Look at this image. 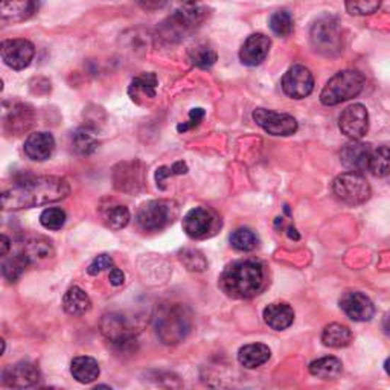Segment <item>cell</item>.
Masks as SVG:
<instances>
[{
	"label": "cell",
	"instance_id": "obj_33",
	"mask_svg": "<svg viewBox=\"0 0 390 390\" xmlns=\"http://www.w3.org/2000/svg\"><path fill=\"white\" fill-rule=\"evenodd\" d=\"M104 222L107 227L113 229V231H121L128 223H130V211L127 206L116 205L108 207L104 212Z\"/></svg>",
	"mask_w": 390,
	"mask_h": 390
},
{
	"label": "cell",
	"instance_id": "obj_22",
	"mask_svg": "<svg viewBox=\"0 0 390 390\" xmlns=\"http://www.w3.org/2000/svg\"><path fill=\"white\" fill-rule=\"evenodd\" d=\"M270 357H272V351H270V348L267 345L252 343L239 349L238 362L247 369H255L267 363Z\"/></svg>",
	"mask_w": 390,
	"mask_h": 390
},
{
	"label": "cell",
	"instance_id": "obj_1",
	"mask_svg": "<svg viewBox=\"0 0 390 390\" xmlns=\"http://www.w3.org/2000/svg\"><path fill=\"white\" fill-rule=\"evenodd\" d=\"M71 194V185L63 177L29 176L4 189L2 207L5 211H22L57 203Z\"/></svg>",
	"mask_w": 390,
	"mask_h": 390
},
{
	"label": "cell",
	"instance_id": "obj_43",
	"mask_svg": "<svg viewBox=\"0 0 390 390\" xmlns=\"http://www.w3.org/2000/svg\"><path fill=\"white\" fill-rule=\"evenodd\" d=\"M108 279H110V284L115 285V287H119L124 284V272L122 270H119L117 267H112L110 268V275H108Z\"/></svg>",
	"mask_w": 390,
	"mask_h": 390
},
{
	"label": "cell",
	"instance_id": "obj_8",
	"mask_svg": "<svg viewBox=\"0 0 390 390\" xmlns=\"http://www.w3.org/2000/svg\"><path fill=\"white\" fill-rule=\"evenodd\" d=\"M205 14V8L200 5L198 0H188L168 18V25L165 23L164 26L165 35L169 38L183 37L203 22Z\"/></svg>",
	"mask_w": 390,
	"mask_h": 390
},
{
	"label": "cell",
	"instance_id": "obj_6",
	"mask_svg": "<svg viewBox=\"0 0 390 390\" xmlns=\"http://www.w3.org/2000/svg\"><path fill=\"white\" fill-rule=\"evenodd\" d=\"M311 45L319 54L325 57H335L342 52V31L333 16L320 17L311 26Z\"/></svg>",
	"mask_w": 390,
	"mask_h": 390
},
{
	"label": "cell",
	"instance_id": "obj_5",
	"mask_svg": "<svg viewBox=\"0 0 390 390\" xmlns=\"http://www.w3.org/2000/svg\"><path fill=\"white\" fill-rule=\"evenodd\" d=\"M177 207L169 200H151L139 207L136 222L145 232H160L174 222Z\"/></svg>",
	"mask_w": 390,
	"mask_h": 390
},
{
	"label": "cell",
	"instance_id": "obj_21",
	"mask_svg": "<svg viewBox=\"0 0 390 390\" xmlns=\"http://www.w3.org/2000/svg\"><path fill=\"white\" fill-rule=\"evenodd\" d=\"M265 323L275 331H284L294 322V311L288 304H272L264 309Z\"/></svg>",
	"mask_w": 390,
	"mask_h": 390
},
{
	"label": "cell",
	"instance_id": "obj_24",
	"mask_svg": "<svg viewBox=\"0 0 390 390\" xmlns=\"http://www.w3.org/2000/svg\"><path fill=\"white\" fill-rule=\"evenodd\" d=\"M63 308L71 316H84L92 308V301L79 287L69 288L63 297Z\"/></svg>",
	"mask_w": 390,
	"mask_h": 390
},
{
	"label": "cell",
	"instance_id": "obj_10",
	"mask_svg": "<svg viewBox=\"0 0 390 390\" xmlns=\"http://www.w3.org/2000/svg\"><path fill=\"white\" fill-rule=\"evenodd\" d=\"M253 121L272 136H292L297 132V121L287 113H277L273 110L256 108Z\"/></svg>",
	"mask_w": 390,
	"mask_h": 390
},
{
	"label": "cell",
	"instance_id": "obj_9",
	"mask_svg": "<svg viewBox=\"0 0 390 390\" xmlns=\"http://www.w3.org/2000/svg\"><path fill=\"white\" fill-rule=\"evenodd\" d=\"M219 227H222V219L209 207H194L183 218V231L194 239L212 236Z\"/></svg>",
	"mask_w": 390,
	"mask_h": 390
},
{
	"label": "cell",
	"instance_id": "obj_38",
	"mask_svg": "<svg viewBox=\"0 0 390 390\" xmlns=\"http://www.w3.org/2000/svg\"><path fill=\"white\" fill-rule=\"evenodd\" d=\"M28 115H31L29 110H26L25 105H18L16 107L11 113H9L6 124L11 125V130L14 133H20L23 130H28V127L31 125V119H28Z\"/></svg>",
	"mask_w": 390,
	"mask_h": 390
},
{
	"label": "cell",
	"instance_id": "obj_46",
	"mask_svg": "<svg viewBox=\"0 0 390 390\" xmlns=\"http://www.w3.org/2000/svg\"><path fill=\"white\" fill-rule=\"evenodd\" d=\"M384 371L390 375V358L386 360V363H384Z\"/></svg>",
	"mask_w": 390,
	"mask_h": 390
},
{
	"label": "cell",
	"instance_id": "obj_44",
	"mask_svg": "<svg viewBox=\"0 0 390 390\" xmlns=\"http://www.w3.org/2000/svg\"><path fill=\"white\" fill-rule=\"evenodd\" d=\"M2 248H0V256H6V253L9 252V248H11V241H9V238L6 235H2Z\"/></svg>",
	"mask_w": 390,
	"mask_h": 390
},
{
	"label": "cell",
	"instance_id": "obj_12",
	"mask_svg": "<svg viewBox=\"0 0 390 390\" xmlns=\"http://www.w3.org/2000/svg\"><path fill=\"white\" fill-rule=\"evenodd\" d=\"M314 88V76L305 66L296 64L289 67L282 78L284 93L293 99H304L311 95Z\"/></svg>",
	"mask_w": 390,
	"mask_h": 390
},
{
	"label": "cell",
	"instance_id": "obj_34",
	"mask_svg": "<svg viewBox=\"0 0 390 390\" xmlns=\"http://www.w3.org/2000/svg\"><path fill=\"white\" fill-rule=\"evenodd\" d=\"M217 52L207 46H197L189 51V62L200 69H211L217 63Z\"/></svg>",
	"mask_w": 390,
	"mask_h": 390
},
{
	"label": "cell",
	"instance_id": "obj_7",
	"mask_svg": "<svg viewBox=\"0 0 390 390\" xmlns=\"http://www.w3.org/2000/svg\"><path fill=\"white\" fill-rule=\"evenodd\" d=\"M333 191L338 200L351 206L362 205L371 197V186L367 180L362 173L354 171L338 176L333 183Z\"/></svg>",
	"mask_w": 390,
	"mask_h": 390
},
{
	"label": "cell",
	"instance_id": "obj_23",
	"mask_svg": "<svg viewBox=\"0 0 390 390\" xmlns=\"http://www.w3.org/2000/svg\"><path fill=\"white\" fill-rule=\"evenodd\" d=\"M157 87V76L151 72L136 76L128 87V95L134 103L141 104V99H154Z\"/></svg>",
	"mask_w": 390,
	"mask_h": 390
},
{
	"label": "cell",
	"instance_id": "obj_2",
	"mask_svg": "<svg viewBox=\"0 0 390 390\" xmlns=\"http://www.w3.org/2000/svg\"><path fill=\"white\" fill-rule=\"evenodd\" d=\"M265 284V268L256 259H243L224 268L219 287L234 299H250L261 293Z\"/></svg>",
	"mask_w": 390,
	"mask_h": 390
},
{
	"label": "cell",
	"instance_id": "obj_42",
	"mask_svg": "<svg viewBox=\"0 0 390 390\" xmlns=\"http://www.w3.org/2000/svg\"><path fill=\"white\" fill-rule=\"evenodd\" d=\"M168 4V0H139V5L145 11H157Z\"/></svg>",
	"mask_w": 390,
	"mask_h": 390
},
{
	"label": "cell",
	"instance_id": "obj_37",
	"mask_svg": "<svg viewBox=\"0 0 390 390\" xmlns=\"http://www.w3.org/2000/svg\"><path fill=\"white\" fill-rule=\"evenodd\" d=\"M346 11L352 16H371L382 6V0H346Z\"/></svg>",
	"mask_w": 390,
	"mask_h": 390
},
{
	"label": "cell",
	"instance_id": "obj_18",
	"mask_svg": "<svg viewBox=\"0 0 390 390\" xmlns=\"http://www.w3.org/2000/svg\"><path fill=\"white\" fill-rule=\"evenodd\" d=\"M371 153H372V149L369 145H366L363 142H358V141H352L342 148L340 160H342L343 166L346 169H349V171L363 173L367 169Z\"/></svg>",
	"mask_w": 390,
	"mask_h": 390
},
{
	"label": "cell",
	"instance_id": "obj_26",
	"mask_svg": "<svg viewBox=\"0 0 390 390\" xmlns=\"http://www.w3.org/2000/svg\"><path fill=\"white\" fill-rule=\"evenodd\" d=\"M322 342L328 348H335V349L346 348L352 342V333L351 329L345 325L331 323L323 329Z\"/></svg>",
	"mask_w": 390,
	"mask_h": 390
},
{
	"label": "cell",
	"instance_id": "obj_39",
	"mask_svg": "<svg viewBox=\"0 0 390 390\" xmlns=\"http://www.w3.org/2000/svg\"><path fill=\"white\" fill-rule=\"evenodd\" d=\"M188 173V165L185 162H176L171 166H160L156 171V183L160 189H165L164 182L168 177L183 176Z\"/></svg>",
	"mask_w": 390,
	"mask_h": 390
},
{
	"label": "cell",
	"instance_id": "obj_14",
	"mask_svg": "<svg viewBox=\"0 0 390 390\" xmlns=\"http://www.w3.org/2000/svg\"><path fill=\"white\" fill-rule=\"evenodd\" d=\"M340 308L354 322H367L375 314V306L371 299L360 292H346L340 297Z\"/></svg>",
	"mask_w": 390,
	"mask_h": 390
},
{
	"label": "cell",
	"instance_id": "obj_32",
	"mask_svg": "<svg viewBox=\"0 0 390 390\" xmlns=\"http://www.w3.org/2000/svg\"><path fill=\"white\" fill-rule=\"evenodd\" d=\"M231 244L238 252H252L258 246V236L247 227L236 229L231 235Z\"/></svg>",
	"mask_w": 390,
	"mask_h": 390
},
{
	"label": "cell",
	"instance_id": "obj_20",
	"mask_svg": "<svg viewBox=\"0 0 390 390\" xmlns=\"http://www.w3.org/2000/svg\"><path fill=\"white\" fill-rule=\"evenodd\" d=\"M35 11L34 0H0V17L5 22H23Z\"/></svg>",
	"mask_w": 390,
	"mask_h": 390
},
{
	"label": "cell",
	"instance_id": "obj_11",
	"mask_svg": "<svg viewBox=\"0 0 390 390\" xmlns=\"http://www.w3.org/2000/svg\"><path fill=\"white\" fill-rule=\"evenodd\" d=\"M0 55L8 67L14 69V71H23L31 64L35 55V47L25 38L5 40L0 45Z\"/></svg>",
	"mask_w": 390,
	"mask_h": 390
},
{
	"label": "cell",
	"instance_id": "obj_25",
	"mask_svg": "<svg viewBox=\"0 0 390 390\" xmlns=\"http://www.w3.org/2000/svg\"><path fill=\"white\" fill-rule=\"evenodd\" d=\"M99 365L92 357H76L71 363V374L81 384H90L99 377Z\"/></svg>",
	"mask_w": 390,
	"mask_h": 390
},
{
	"label": "cell",
	"instance_id": "obj_45",
	"mask_svg": "<svg viewBox=\"0 0 390 390\" xmlns=\"http://www.w3.org/2000/svg\"><path fill=\"white\" fill-rule=\"evenodd\" d=\"M383 329L386 334H390V313L386 314V317L383 319Z\"/></svg>",
	"mask_w": 390,
	"mask_h": 390
},
{
	"label": "cell",
	"instance_id": "obj_40",
	"mask_svg": "<svg viewBox=\"0 0 390 390\" xmlns=\"http://www.w3.org/2000/svg\"><path fill=\"white\" fill-rule=\"evenodd\" d=\"M112 267H113V258L107 253H103V255H98L93 259L92 264H90L87 268V273L90 276H96L101 272H104V270L112 268Z\"/></svg>",
	"mask_w": 390,
	"mask_h": 390
},
{
	"label": "cell",
	"instance_id": "obj_29",
	"mask_svg": "<svg viewBox=\"0 0 390 390\" xmlns=\"http://www.w3.org/2000/svg\"><path fill=\"white\" fill-rule=\"evenodd\" d=\"M72 148L79 156H90L96 151L98 139L88 128H78L72 134Z\"/></svg>",
	"mask_w": 390,
	"mask_h": 390
},
{
	"label": "cell",
	"instance_id": "obj_35",
	"mask_svg": "<svg viewBox=\"0 0 390 390\" xmlns=\"http://www.w3.org/2000/svg\"><path fill=\"white\" fill-rule=\"evenodd\" d=\"M67 215L62 207H49L40 215V223L47 231H59L66 224Z\"/></svg>",
	"mask_w": 390,
	"mask_h": 390
},
{
	"label": "cell",
	"instance_id": "obj_3",
	"mask_svg": "<svg viewBox=\"0 0 390 390\" xmlns=\"http://www.w3.org/2000/svg\"><path fill=\"white\" fill-rule=\"evenodd\" d=\"M157 337L166 345L183 342L193 328L191 314L180 304H168L157 308L154 316Z\"/></svg>",
	"mask_w": 390,
	"mask_h": 390
},
{
	"label": "cell",
	"instance_id": "obj_36",
	"mask_svg": "<svg viewBox=\"0 0 390 390\" xmlns=\"http://www.w3.org/2000/svg\"><path fill=\"white\" fill-rule=\"evenodd\" d=\"M270 28L277 37H288L293 33V17L288 11H276L270 17Z\"/></svg>",
	"mask_w": 390,
	"mask_h": 390
},
{
	"label": "cell",
	"instance_id": "obj_16",
	"mask_svg": "<svg viewBox=\"0 0 390 390\" xmlns=\"http://www.w3.org/2000/svg\"><path fill=\"white\" fill-rule=\"evenodd\" d=\"M270 47H272V42L267 35L253 34L244 42L241 51H239V59L243 64L250 67L259 66L267 58Z\"/></svg>",
	"mask_w": 390,
	"mask_h": 390
},
{
	"label": "cell",
	"instance_id": "obj_27",
	"mask_svg": "<svg viewBox=\"0 0 390 390\" xmlns=\"http://www.w3.org/2000/svg\"><path fill=\"white\" fill-rule=\"evenodd\" d=\"M342 362L335 357H323L309 365V372L320 379H334L342 374Z\"/></svg>",
	"mask_w": 390,
	"mask_h": 390
},
{
	"label": "cell",
	"instance_id": "obj_17",
	"mask_svg": "<svg viewBox=\"0 0 390 390\" xmlns=\"http://www.w3.org/2000/svg\"><path fill=\"white\" fill-rule=\"evenodd\" d=\"M101 331L110 340V342L117 346H127L134 340L132 326L127 323L122 316L107 314L101 320Z\"/></svg>",
	"mask_w": 390,
	"mask_h": 390
},
{
	"label": "cell",
	"instance_id": "obj_19",
	"mask_svg": "<svg viewBox=\"0 0 390 390\" xmlns=\"http://www.w3.org/2000/svg\"><path fill=\"white\" fill-rule=\"evenodd\" d=\"M55 149V139L51 133L37 132L29 134L25 142V154L35 160V162H45L52 156Z\"/></svg>",
	"mask_w": 390,
	"mask_h": 390
},
{
	"label": "cell",
	"instance_id": "obj_4",
	"mask_svg": "<svg viewBox=\"0 0 390 390\" xmlns=\"http://www.w3.org/2000/svg\"><path fill=\"white\" fill-rule=\"evenodd\" d=\"M365 78L357 71H342L335 74L320 93L323 105H338L362 93Z\"/></svg>",
	"mask_w": 390,
	"mask_h": 390
},
{
	"label": "cell",
	"instance_id": "obj_30",
	"mask_svg": "<svg viewBox=\"0 0 390 390\" xmlns=\"http://www.w3.org/2000/svg\"><path fill=\"white\" fill-rule=\"evenodd\" d=\"M367 169L375 177H386L390 174V148L378 147L371 153Z\"/></svg>",
	"mask_w": 390,
	"mask_h": 390
},
{
	"label": "cell",
	"instance_id": "obj_31",
	"mask_svg": "<svg viewBox=\"0 0 390 390\" xmlns=\"http://www.w3.org/2000/svg\"><path fill=\"white\" fill-rule=\"evenodd\" d=\"M22 252L26 255L29 263L35 264L52 255V246L45 238H34L25 244Z\"/></svg>",
	"mask_w": 390,
	"mask_h": 390
},
{
	"label": "cell",
	"instance_id": "obj_13",
	"mask_svg": "<svg viewBox=\"0 0 390 390\" xmlns=\"http://www.w3.org/2000/svg\"><path fill=\"white\" fill-rule=\"evenodd\" d=\"M340 132L352 141H360L369 130V113L363 104H352L343 110L338 119Z\"/></svg>",
	"mask_w": 390,
	"mask_h": 390
},
{
	"label": "cell",
	"instance_id": "obj_28",
	"mask_svg": "<svg viewBox=\"0 0 390 390\" xmlns=\"http://www.w3.org/2000/svg\"><path fill=\"white\" fill-rule=\"evenodd\" d=\"M31 265L23 252L16 253L11 258H5L2 264V275L9 282H16L25 273L26 267Z\"/></svg>",
	"mask_w": 390,
	"mask_h": 390
},
{
	"label": "cell",
	"instance_id": "obj_15",
	"mask_svg": "<svg viewBox=\"0 0 390 390\" xmlns=\"http://www.w3.org/2000/svg\"><path fill=\"white\" fill-rule=\"evenodd\" d=\"M38 367L29 362H20L8 366L2 374V383L8 387L25 389L37 386L40 382Z\"/></svg>",
	"mask_w": 390,
	"mask_h": 390
},
{
	"label": "cell",
	"instance_id": "obj_41",
	"mask_svg": "<svg viewBox=\"0 0 390 390\" xmlns=\"http://www.w3.org/2000/svg\"><path fill=\"white\" fill-rule=\"evenodd\" d=\"M203 117H205V110H203V108H200V107L193 108L191 112H189V121H188V122H183V124H180V125L177 127V130H178L180 133H182V132H188V130H191V128H194V127H198L200 122L203 121Z\"/></svg>",
	"mask_w": 390,
	"mask_h": 390
}]
</instances>
